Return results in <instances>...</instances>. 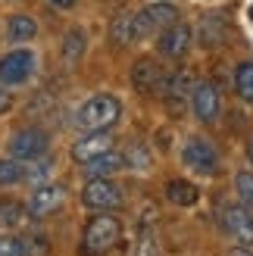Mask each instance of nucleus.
Segmentation results:
<instances>
[{
    "label": "nucleus",
    "instance_id": "nucleus-1",
    "mask_svg": "<svg viewBox=\"0 0 253 256\" xmlns=\"http://www.w3.org/2000/svg\"><path fill=\"white\" fill-rule=\"evenodd\" d=\"M122 116V104L112 94H94L75 110V125L82 132H106L119 122Z\"/></svg>",
    "mask_w": 253,
    "mask_h": 256
},
{
    "label": "nucleus",
    "instance_id": "nucleus-2",
    "mask_svg": "<svg viewBox=\"0 0 253 256\" xmlns=\"http://www.w3.org/2000/svg\"><path fill=\"white\" fill-rule=\"evenodd\" d=\"M122 238V222L116 216H97V219L88 222L84 234H82V253L84 256H106L112 247L119 244Z\"/></svg>",
    "mask_w": 253,
    "mask_h": 256
},
{
    "label": "nucleus",
    "instance_id": "nucleus-3",
    "mask_svg": "<svg viewBox=\"0 0 253 256\" xmlns=\"http://www.w3.org/2000/svg\"><path fill=\"white\" fill-rule=\"evenodd\" d=\"M175 19H178V10H175L169 0H154L150 6L138 10L132 16V34H134V41H144L150 34H160Z\"/></svg>",
    "mask_w": 253,
    "mask_h": 256
},
{
    "label": "nucleus",
    "instance_id": "nucleus-4",
    "mask_svg": "<svg viewBox=\"0 0 253 256\" xmlns=\"http://www.w3.org/2000/svg\"><path fill=\"white\" fill-rule=\"evenodd\" d=\"M182 162L197 175H212L219 169V150L206 138H188L182 147Z\"/></svg>",
    "mask_w": 253,
    "mask_h": 256
},
{
    "label": "nucleus",
    "instance_id": "nucleus-5",
    "mask_svg": "<svg viewBox=\"0 0 253 256\" xmlns=\"http://www.w3.org/2000/svg\"><path fill=\"white\" fill-rule=\"evenodd\" d=\"M34 66H38V56L32 50H10V54L0 56V82L6 88H16V84H25L34 75Z\"/></svg>",
    "mask_w": 253,
    "mask_h": 256
},
{
    "label": "nucleus",
    "instance_id": "nucleus-6",
    "mask_svg": "<svg viewBox=\"0 0 253 256\" xmlns=\"http://www.w3.org/2000/svg\"><path fill=\"white\" fill-rule=\"evenodd\" d=\"M10 156L12 160H25V162H32V160H41L47 147H50V138L44 128H22V132H16L10 138Z\"/></svg>",
    "mask_w": 253,
    "mask_h": 256
},
{
    "label": "nucleus",
    "instance_id": "nucleus-7",
    "mask_svg": "<svg viewBox=\"0 0 253 256\" xmlns=\"http://www.w3.org/2000/svg\"><path fill=\"white\" fill-rule=\"evenodd\" d=\"M82 203L88 210H116L122 206V188L112 178H91L82 188Z\"/></svg>",
    "mask_w": 253,
    "mask_h": 256
},
{
    "label": "nucleus",
    "instance_id": "nucleus-8",
    "mask_svg": "<svg viewBox=\"0 0 253 256\" xmlns=\"http://www.w3.org/2000/svg\"><path fill=\"white\" fill-rule=\"evenodd\" d=\"M222 228L238 247H253V212L244 206H225L222 210Z\"/></svg>",
    "mask_w": 253,
    "mask_h": 256
},
{
    "label": "nucleus",
    "instance_id": "nucleus-9",
    "mask_svg": "<svg viewBox=\"0 0 253 256\" xmlns=\"http://www.w3.org/2000/svg\"><path fill=\"white\" fill-rule=\"evenodd\" d=\"M191 106H194V116L200 122H216L219 119V112H222V94H219V88L212 84V82H200L194 84V94H191Z\"/></svg>",
    "mask_w": 253,
    "mask_h": 256
},
{
    "label": "nucleus",
    "instance_id": "nucleus-10",
    "mask_svg": "<svg viewBox=\"0 0 253 256\" xmlns=\"http://www.w3.org/2000/svg\"><path fill=\"white\" fill-rule=\"evenodd\" d=\"M191 41H194L191 28H188L184 22H172V25H166V28L160 32L156 50L162 56H169V60H178V56H184L188 50H191Z\"/></svg>",
    "mask_w": 253,
    "mask_h": 256
},
{
    "label": "nucleus",
    "instance_id": "nucleus-11",
    "mask_svg": "<svg viewBox=\"0 0 253 256\" xmlns=\"http://www.w3.org/2000/svg\"><path fill=\"white\" fill-rule=\"evenodd\" d=\"M112 144H116V140H112L110 132H84V134L72 144V160L84 166V162L97 160L100 153H110Z\"/></svg>",
    "mask_w": 253,
    "mask_h": 256
},
{
    "label": "nucleus",
    "instance_id": "nucleus-12",
    "mask_svg": "<svg viewBox=\"0 0 253 256\" xmlns=\"http://www.w3.org/2000/svg\"><path fill=\"white\" fill-rule=\"evenodd\" d=\"M62 200H66V188H62V184H56V182L38 184L32 190V197H28V212L41 219V216H50L54 210H60Z\"/></svg>",
    "mask_w": 253,
    "mask_h": 256
},
{
    "label": "nucleus",
    "instance_id": "nucleus-13",
    "mask_svg": "<svg viewBox=\"0 0 253 256\" xmlns=\"http://www.w3.org/2000/svg\"><path fill=\"white\" fill-rule=\"evenodd\" d=\"M162 82H166V75H162V69L156 66V60H138L134 69H132V84L134 91L141 94H154L156 88H162Z\"/></svg>",
    "mask_w": 253,
    "mask_h": 256
},
{
    "label": "nucleus",
    "instance_id": "nucleus-14",
    "mask_svg": "<svg viewBox=\"0 0 253 256\" xmlns=\"http://www.w3.org/2000/svg\"><path fill=\"white\" fill-rule=\"evenodd\" d=\"M122 169H125V156H122V153H116V150L100 153L97 160L84 162V175L88 178H112V175L122 172Z\"/></svg>",
    "mask_w": 253,
    "mask_h": 256
},
{
    "label": "nucleus",
    "instance_id": "nucleus-15",
    "mask_svg": "<svg viewBox=\"0 0 253 256\" xmlns=\"http://www.w3.org/2000/svg\"><path fill=\"white\" fill-rule=\"evenodd\" d=\"M166 197H169V203H175V206H194L200 200V190L191 182H184V178H172L166 184Z\"/></svg>",
    "mask_w": 253,
    "mask_h": 256
},
{
    "label": "nucleus",
    "instance_id": "nucleus-16",
    "mask_svg": "<svg viewBox=\"0 0 253 256\" xmlns=\"http://www.w3.org/2000/svg\"><path fill=\"white\" fill-rule=\"evenodd\" d=\"M162 91H166V100H172V104H178V100H184L188 94H194V78H191V72L166 75V82H162Z\"/></svg>",
    "mask_w": 253,
    "mask_h": 256
},
{
    "label": "nucleus",
    "instance_id": "nucleus-17",
    "mask_svg": "<svg viewBox=\"0 0 253 256\" xmlns=\"http://www.w3.org/2000/svg\"><path fill=\"white\" fill-rule=\"evenodd\" d=\"M6 34L12 44H22V41H32V38L38 34V22L32 16H10L6 22Z\"/></svg>",
    "mask_w": 253,
    "mask_h": 256
},
{
    "label": "nucleus",
    "instance_id": "nucleus-18",
    "mask_svg": "<svg viewBox=\"0 0 253 256\" xmlns=\"http://www.w3.org/2000/svg\"><path fill=\"white\" fill-rule=\"evenodd\" d=\"M225 38V19L222 16H204V25H200V41L204 47H216Z\"/></svg>",
    "mask_w": 253,
    "mask_h": 256
},
{
    "label": "nucleus",
    "instance_id": "nucleus-19",
    "mask_svg": "<svg viewBox=\"0 0 253 256\" xmlns=\"http://www.w3.org/2000/svg\"><path fill=\"white\" fill-rule=\"evenodd\" d=\"M234 88L247 104H253V62H241L234 72Z\"/></svg>",
    "mask_w": 253,
    "mask_h": 256
},
{
    "label": "nucleus",
    "instance_id": "nucleus-20",
    "mask_svg": "<svg viewBox=\"0 0 253 256\" xmlns=\"http://www.w3.org/2000/svg\"><path fill=\"white\" fill-rule=\"evenodd\" d=\"M134 256H162L160 253V240H156V234H154V228H150V225H144L141 234H138Z\"/></svg>",
    "mask_w": 253,
    "mask_h": 256
},
{
    "label": "nucleus",
    "instance_id": "nucleus-21",
    "mask_svg": "<svg viewBox=\"0 0 253 256\" xmlns=\"http://www.w3.org/2000/svg\"><path fill=\"white\" fill-rule=\"evenodd\" d=\"M84 44H88L84 32H82V28H72V32L66 34V44H62V54H66V60H69V62H78V56L84 54Z\"/></svg>",
    "mask_w": 253,
    "mask_h": 256
},
{
    "label": "nucleus",
    "instance_id": "nucleus-22",
    "mask_svg": "<svg viewBox=\"0 0 253 256\" xmlns=\"http://www.w3.org/2000/svg\"><path fill=\"white\" fill-rule=\"evenodd\" d=\"M22 178H25V169L19 166V160H12V156L0 160V188H10V184L22 182Z\"/></svg>",
    "mask_w": 253,
    "mask_h": 256
},
{
    "label": "nucleus",
    "instance_id": "nucleus-23",
    "mask_svg": "<svg viewBox=\"0 0 253 256\" xmlns=\"http://www.w3.org/2000/svg\"><path fill=\"white\" fill-rule=\"evenodd\" d=\"M234 190H238V200H241L247 210H253V172H238L234 175Z\"/></svg>",
    "mask_w": 253,
    "mask_h": 256
},
{
    "label": "nucleus",
    "instance_id": "nucleus-24",
    "mask_svg": "<svg viewBox=\"0 0 253 256\" xmlns=\"http://www.w3.org/2000/svg\"><path fill=\"white\" fill-rule=\"evenodd\" d=\"M110 38L116 44H132L134 34H132V16H119L116 22L110 25Z\"/></svg>",
    "mask_w": 253,
    "mask_h": 256
},
{
    "label": "nucleus",
    "instance_id": "nucleus-25",
    "mask_svg": "<svg viewBox=\"0 0 253 256\" xmlns=\"http://www.w3.org/2000/svg\"><path fill=\"white\" fill-rule=\"evenodd\" d=\"M125 166H132V169H138V172H147L150 169V153L141 144H132L128 153H125Z\"/></svg>",
    "mask_w": 253,
    "mask_h": 256
},
{
    "label": "nucleus",
    "instance_id": "nucleus-26",
    "mask_svg": "<svg viewBox=\"0 0 253 256\" xmlns=\"http://www.w3.org/2000/svg\"><path fill=\"white\" fill-rule=\"evenodd\" d=\"M19 222H22V206H19V203H0V225L12 228Z\"/></svg>",
    "mask_w": 253,
    "mask_h": 256
},
{
    "label": "nucleus",
    "instance_id": "nucleus-27",
    "mask_svg": "<svg viewBox=\"0 0 253 256\" xmlns=\"http://www.w3.org/2000/svg\"><path fill=\"white\" fill-rule=\"evenodd\" d=\"M50 169H54V162H50V160H47V153H44L41 160H32V169L25 172V178H32V182H41V178H44Z\"/></svg>",
    "mask_w": 253,
    "mask_h": 256
},
{
    "label": "nucleus",
    "instance_id": "nucleus-28",
    "mask_svg": "<svg viewBox=\"0 0 253 256\" xmlns=\"http://www.w3.org/2000/svg\"><path fill=\"white\" fill-rule=\"evenodd\" d=\"M0 256H25L22 240H16V238H0Z\"/></svg>",
    "mask_w": 253,
    "mask_h": 256
},
{
    "label": "nucleus",
    "instance_id": "nucleus-29",
    "mask_svg": "<svg viewBox=\"0 0 253 256\" xmlns=\"http://www.w3.org/2000/svg\"><path fill=\"white\" fill-rule=\"evenodd\" d=\"M12 106V94H10V88L0 82V116H4V112Z\"/></svg>",
    "mask_w": 253,
    "mask_h": 256
},
{
    "label": "nucleus",
    "instance_id": "nucleus-30",
    "mask_svg": "<svg viewBox=\"0 0 253 256\" xmlns=\"http://www.w3.org/2000/svg\"><path fill=\"white\" fill-rule=\"evenodd\" d=\"M54 6H60V10H69V6H75V0H50Z\"/></svg>",
    "mask_w": 253,
    "mask_h": 256
},
{
    "label": "nucleus",
    "instance_id": "nucleus-31",
    "mask_svg": "<svg viewBox=\"0 0 253 256\" xmlns=\"http://www.w3.org/2000/svg\"><path fill=\"white\" fill-rule=\"evenodd\" d=\"M232 256H253V247H238L232 250Z\"/></svg>",
    "mask_w": 253,
    "mask_h": 256
},
{
    "label": "nucleus",
    "instance_id": "nucleus-32",
    "mask_svg": "<svg viewBox=\"0 0 253 256\" xmlns=\"http://www.w3.org/2000/svg\"><path fill=\"white\" fill-rule=\"evenodd\" d=\"M250 19H253V4H250Z\"/></svg>",
    "mask_w": 253,
    "mask_h": 256
},
{
    "label": "nucleus",
    "instance_id": "nucleus-33",
    "mask_svg": "<svg viewBox=\"0 0 253 256\" xmlns=\"http://www.w3.org/2000/svg\"><path fill=\"white\" fill-rule=\"evenodd\" d=\"M250 156H253V144H250Z\"/></svg>",
    "mask_w": 253,
    "mask_h": 256
}]
</instances>
